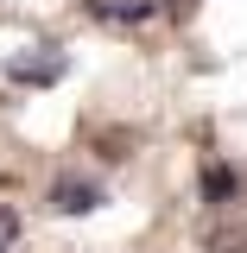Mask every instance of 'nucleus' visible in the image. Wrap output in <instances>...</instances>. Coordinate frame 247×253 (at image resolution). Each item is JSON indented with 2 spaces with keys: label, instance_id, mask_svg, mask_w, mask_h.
Segmentation results:
<instances>
[{
  "label": "nucleus",
  "instance_id": "1",
  "mask_svg": "<svg viewBox=\"0 0 247 253\" xmlns=\"http://www.w3.org/2000/svg\"><path fill=\"white\" fill-rule=\"evenodd\" d=\"M63 70H70V57H63L57 44H32L19 57H6V83H19V89H51Z\"/></svg>",
  "mask_w": 247,
  "mask_h": 253
},
{
  "label": "nucleus",
  "instance_id": "2",
  "mask_svg": "<svg viewBox=\"0 0 247 253\" xmlns=\"http://www.w3.org/2000/svg\"><path fill=\"white\" fill-rule=\"evenodd\" d=\"M108 196H101V184L95 177H76V171H63L57 184H51V209L57 215H95Z\"/></svg>",
  "mask_w": 247,
  "mask_h": 253
},
{
  "label": "nucleus",
  "instance_id": "3",
  "mask_svg": "<svg viewBox=\"0 0 247 253\" xmlns=\"http://www.w3.org/2000/svg\"><path fill=\"white\" fill-rule=\"evenodd\" d=\"M89 13L95 19H121V26H146V19H158V0H95Z\"/></svg>",
  "mask_w": 247,
  "mask_h": 253
},
{
  "label": "nucleus",
  "instance_id": "4",
  "mask_svg": "<svg viewBox=\"0 0 247 253\" xmlns=\"http://www.w3.org/2000/svg\"><path fill=\"white\" fill-rule=\"evenodd\" d=\"M235 190H241V177H235L228 165H209V171H203V203H228Z\"/></svg>",
  "mask_w": 247,
  "mask_h": 253
},
{
  "label": "nucleus",
  "instance_id": "5",
  "mask_svg": "<svg viewBox=\"0 0 247 253\" xmlns=\"http://www.w3.org/2000/svg\"><path fill=\"white\" fill-rule=\"evenodd\" d=\"M165 6H171V13H178V19H184V13H190V6H197V0H165Z\"/></svg>",
  "mask_w": 247,
  "mask_h": 253
},
{
  "label": "nucleus",
  "instance_id": "6",
  "mask_svg": "<svg viewBox=\"0 0 247 253\" xmlns=\"http://www.w3.org/2000/svg\"><path fill=\"white\" fill-rule=\"evenodd\" d=\"M0 253H13V241H6V234H0Z\"/></svg>",
  "mask_w": 247,
  "mask_h": 253
}]
</instances>
